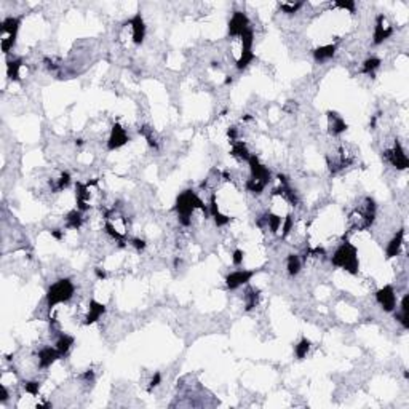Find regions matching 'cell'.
Wrapping results in <instances>:
<instances>
[{
	"mask_svg": "<svg viewBox=\"0 0 409 409\" xmlns=\"http://www.w3.org/2000/svg\"><path fill=\"white\" fill-rule=\"evenodd\" d=\"M174 210H176V213H178V219L181 222V226H184V227L192 226V221H193L192 216L197 210L210 215L208 207L203 203V200L193 190H184L179 197L176 198Z\"/></svg>",
	"mask_w": 409,
	"mask_h": 409,
	"instance_id": "1",
	"label": "cell"
},
{
	"mask_svg": "<svg viewBox=\"0 0 409 409\" xmlns=\"http://www.w3.org/2000/svg\"><path fill=\"white\" fill-rule=\"evenodd\" d=\"M249 165V179H246L245 187L251 193H262L264 189L267 187V184L272 181V173L267 168L265 165L259 162L256 154H253L248 160Z\"/></svg>",
	"mask_w": 409,
	"mask_h": 409,
	"instance_id": "2",
	"label": "cell"
},
{
	"mask_svg": "<svg viewBox=\"0 0 409 409\" xmlns=\"http://www.w3.org/2000/svg\"><path fill=\"white\" fill-rule=\"evenodd\" d=\"M331 264L334 267L344 268L346 272L357 275L358 268H360V261H358V249L357 246H353L349 241H344L339 245V248L334 251V254L331 257Z\"/></svg>",
	"mask_w": 409,
	"mask_h": 409,
	"instance_id": "3",
	"label": "cell"
},
{
	"mask_svg": "<svg viewBox=\"0 0 409 409\" xmlns=\"http://www.w3.org/2000/svg\"><path fill=\"white\" fill-rule=\"evenodd\" d=\"M74 293H76V286L69 280V278H62V280L53 283L48 291H46V305L51 310L54 305L62 304V302H69Z\"/></svg>",
	"mask_w": 409,
	"mask_h": 409,
	"instance_id": "4",
	"label": "cell"
},
{
	"mask_svg": "<svg viewBox=\"0 0 409 409\" xmlns=\"http://www.w3.org/2000/svg\"><path fill=\"white\" fill-rule=\"evenodd\" d=\"M20 31V20L15 16H8L2 23V50L4 53H10L15 46L16 35Z\"/></svg>",
	"mask_w": 409,
	"mask_h": 409,
	"instance_id": "5",
	"label": "cell"
},
{
	"mask_svg": "<svg viewBox=\"0 0 409 409\" xmlns=\"http://www.w3.org/2000/svg\"><path fill=\"white\" fill-rule=\"evenodd\" d=\"M249 20L246 13L243 12H234L230 21H229V37L232 39H240L248 29H249Z\"/></svg>",
	"mask_w": 409,
	"mask_h": 409,
	"instance_id": "6",
	"label": "cell"
},
{
	"mask_svg": "<svg viewBox=\"0 0 409 409\" xmlns=\"http://www.w3.org/2000/svg\"><path fill=\"white\" fill-rule=\"evenodd\" d=\"M393 34V26L388 23V20L384 15H379L376 18V24H374V34H373V43L380 45L384 43L390 35Z\"/></svg>",
	"mask_w": 409,
	"mask_h": 409,
	"instance_id": "7",
	"label": "cell"
},
{
	"mask_svg": "<svg viewBox=\"0 0 409 409\" xmlns=\"http://www.w3.org/2000/svg\"><path fill=\"white\" fill-rule=\"evenodd\" d=\"M384 155L396 170H406L409 166V160H407V157L404 154V149L401 147V144H399L398 141H395L393 147L388 149V151H385Z\"/></svg>",
	"mask_w": 409,
	"mask_h": 409,
	"instance_id": "8",
	"label": "cell"
},
{
	"mask_svg": "<svg viewBox=\"0 0 409 409\" xmlns=\"http://www.w3.org/2000/svg\"><path fill=\"white\" fill-rule=\"evenodd\" d=\"M376 299L385 312H393L396 309V294L392 285H387L376 293Z\"/></svg>",
	"mask_w": 409,
	"mask_h": 409,
	"instance_id": "9",
	"label": "cell"
},
{
	"mask_svg": "<svg viewBox=\"0 0 409 409\" xmlns=\"http://www.w3.org/2000/svg\"><path fill=\"white\" fill-rule=\"evenodd\" d=\"M128 141H129V136L126 133V129L122 125L115 123L112 129H110V136L107 139V151H117V149L123 147Z\"/></svg>",
	"mask_w": 409,
	"mask_h": 409,
	"instance_id": "10",
	"label": "cell"
},
{
	"mask_svg": "<svg viewBox=\"0 0 409 409\" xmlns=\"http://www.w3.org/2000/svg\"><path fill=\"white\" fill-rule=\"evenodd\" d=\"M129 29H131V39L134 45H141L146 39V24L141 13H136L131 20L128 21Z\"/></svg>",
	"mask_w": 409,
	"mask_h": 409,
	"instance_id": "11",
	"label": "cell"
},
{
	"mask_svg": "<svg viewBox=\"0 0 409 409\" xmlns=\"http://www.w3.org/2000/svg\"><path fill=\"white\" fill-rule=\"evenodd\" d=\"M256 274V270H235L226 277V283L229 290H237V288L246 285L253 275Z\"/></svg>",
	"mask_w": 409,
	"mask_h": 409,
	"instance_id": "12",
	"label": "cell"
},
{
	"mask_svg": "<svg viewBox=\"0 0 409 409\" xmlns=\"http://www.w3.org/2000/svg\"><path fill=\"white\" fill-rule=\"evenodd\" d=\"M37 357H39V368L40 369L50 368L54 361L61 358L56 347H43V349H40L39 355H37Z\"/></svg>",
	"mask_w": 409,
	"mask_h": 409,
	"instance_id": "13",
	"label": "cell"
},
{
	"mask_svg": "<svg viewBox=\"0 0 409 409\" xmlns=\"http://www.w3.org/2000/svg\"><path fill=\"white\" fill-rule=\"evenodd\" d=\"M208 210H210V216L215 219V224L218 227H224L230 222V218L222 215L219 211V207H218V198H216V193H211V198H210V204H208Z\"/></svg>",
	"mask_w": 409,
	"mask_h": 409,
	"instance_id": "14",
	"label": "cell"
},
{
	"mask_svg": "<svg viewBox=\"0 0 409 409\" xmlns=\"http://www.w3.org/2000/svg\"><path fill=\"white\" fill-rule=\"evenodd\" d=\"M403 238H404V229H399L387 245V249H385L387 259H393L399 254V251H401V246H403Z\"/></svg>",
	"mask_w": 409,
	"mask_h": 409,
	"instance_id": "15",
	"label": "cell"
},
{
	"mask_svg": "<svg viewBox=\"0 0 409 409\" xmlns=\"http://www.w3.org/2000/svg\"><path fill=\"white\" fill-rule=\"evenodd\" d=\"M328 128L331 136H340L347 129V123L339 114L328 112Z\"/></svg>",
	"mask_w": 409,
	"mask_h": 409,
	"instance_id": "16",
	"label": "cell"
},
{
	"mask_svg": "<svg viewBox=\"0 0 409 409\" xmlns=\"http://www.w3.org/2000/svg\"><path fill=\"white\" fill-rule=\"evenodd\" d=\"M106 312V307L104 304H101L95 299H91L90 304H88V313H87V317H85V321H83V324H93V323H96L101 317H102V313Z\"/></svg>",
	"mask_w": 409,
	"mask_h": 409,
	"instance_id": "17",
	"label": "cell"
},
{
	"mask_svg": "<svg viewBox=\"0 0 409 409\" xmlns=\"http://www.w3.org/2000/svg\"><path fill=\"white\" fill-rule=\"evenodd\" d=\"M336 50H337V45L336 43L318 46L317 50H313V58H315V61H317V62H324V61L331 59L334 54H336Z\"/></svg>",
	"mask_w": 409,
	"mask_h": 409,
	"instance_id": "18",
	"label": "cell"
},
{
	"mask_svg": "<svg viewBox=\"0 0 409 409\" xmlns=\"http://www.w3.org/2000/svg\"><path fill=\"white\" fill-rule=\"evenodd\" d=\"M72 346H74V337L69 336V334H64V332H61L59 336L56 337V340H54V347H56L61 358L64 355H67V352L71 350Z\"/></svg>",
	"mask_w": 409,
	"mask_h": 409,
	"instance_id": "19",
	"label": "cell"
},
{
	"mask_svg": "<svg viewBox=\"0 0 409 409\" xmlns=\"http://www.w3.org/2000/svg\"><path fill=\"white\" fill-rule=\"evenodd\" d=\"M395 320H398L399 323L403 324V328L407 329L409 328V296L404 294L403 301H401V305H399V312L395 313Z\"/></svg>",
	"mask_w": 409,
	"mask_h": 409,
	"instance_id": "20",
	"label": "cell"
},
{
	"mask_svg": "<svg viewBox=\"0 0 409 409\" xmlns=\"http://www.w3.org/2000/svg\"><path fill=\"white\" fill-rule=\"evenodd\" d=\"M230 155L235 157V159L240 160V162H248L249 157L253 154H249L248 147H246V144L243 141H237V143H234V146H232Z\"/></svg>",
	"mask_w": 409,
	"mask_h": 409,
	"instance_id": "21",
	"label": "cell"
},
{
	"mask_svg": "<svg viewBox=\"0 0 409 409\" xmlns=\"http://www.w3.org/2000/svg\"><path fill=\"white\" fill-rule=\"evenodd\" d=\"M83 211L80 210H72L67 213V216H66V227L67 229H74V230H77L82 227L83 224V215H82Z\"/></svg>",
	"mask_w": 409,
	"mask_h": 409,
	"instance_id": "22",
	"label": "cell"
},
{
	"mask_svg": "<svg viewBox=\"0 0 409 409\" xmlns=\"http://www.w3.org/2000/svg\"><path fill=\"white\" fill-rule=\"evenodd\" d=\"M301 267H302V259L299 254H290L286 259V268H288V274L290 275H297L301 272Z\"/></svg>",
	"mask_w": 409,
	"mask_h": 409,
	"instance_id": "23",
	"label": "cell"
},
{
	"mask_svg": "<svg viewBox=\"0 0 409 409\" xmlns=\"http://www.w3.org/2000/svg\"><path fill=\"white\" fill-rule=\"evenodd\" d=\"M257 302H259V293L254 290V288H248L245 293V310L246 312L253 310L257 305Z\"/></svg>",
	"mask_w": 409,
	"mask_h": 409,
	"instance_id": "24",
	"label": "cell"
},
{
	"mask_svg": "<svg viewBox=\"0 0 409 409\" xmlns=\"http://www.w3.org/2000/svg\"><path fill=\"white\" fill-rule=\"evenodd\" d=\"M23 67V61L21 59H12L7 64V72L8 77L12 80H20V71Z\"/></svg>",
	"mask_w": 409,
	"mask_h": 409,
	"instance_id": "25",
	"label": "cell"
},
{
	"mask_svg": "<svg viewBox=\"0 0 409 409\" xmlns=\"http://www.w3.org/2000/svg\"><path fill=\"white\" fill-rule=\"evenodd\" d=\"M380 64H382V61H380L379 58L371 56V58H368V59L363 62V69H361V72H363V74H368V76H373L374 71L380 67Z\"/></svg>",
	"mask_w": 409,
	"mask_h": 409,
	"instance_id": "26",
	"label": "cell"
},
{
	"mask_svg": "<svg viewBox=\"0 0 409 409\" xmlns=\"http://www.w3.org/2000/svg\"><path fill=\"white\" fill-rule=\"evenodd\" d=\"M310 350V340L309 339H301V342L297 344V346L294 347V352H296V357L299 358V360H304L307 357V353H309Z\"/></svg>",
	"mask_w": 409,
	"mask_h": 409,
	"instance_id": "27",
	"label": "cell"
},
{
	"mask_svg": "<svg viewBox=\"0 0 409 409\" xmlns=\"http://www.w3.org/2000/svg\"><path fill=\"white\" fill-rule=\"evenodd\" d=\"M139 133H141L144 138H146V141L151 144L152 147H159V143H157V138L154 134V128L151 126H143V128H139Z\"/></svg>",
	"mask_w": 409,
	"mask_h": 409,
	"instance_id": "28",
	"label": "cell"
},
{
	"mask_svg": "<svg viewBox=\"0 0 409 409\" xmlns=\"http://www.w3.org/2000/svg\"><path fill=\"white\" fill-rule=\"evenodd\" d=\"M282 226H283L282 238H286L294 230V218H293V215H288L286 218H283V224Z\"/></svg>",
	"mask_w": 409,
	"mask_h": 409,
	"instance_id": "29",
	"label": "cell"
},
{
	"mask_svg": "<svg viewBox=\"0 0 409 409\" xmlns=\"http://www.w3.org/2000/svg\"><path fill=\"white\" fill-rule=\"evenodd\" d=\"M304 5H305L304 2H296V4H280V8H282V12H285V13H288V15H294V13L299 12Z\"/></svg>",
	"mask_w": 409,
	"mask_h": 409,
	"instance_id": "30",
	"label": "cell"
},
{
	"mask_svg": "<svg viewBox=\"0 0 409 409\" xmlns=\"http://www.w3.org/2000/svg\"><path fill=\"white\" fill-rule=\"evenodd\" d=\"M24 390H26V393L37 396L39 395V390H40V382L39 380H27V382H24Z\"/></svg>",
	"mask_w": 409,
	"mask_h": 409,
	"instance_id": "31",
	"label": "cell"
},
{
	"mask_svg": "<svg viewBox=\"0 0 409 409\" xmlns=\"http://www.w3.org/2000/svg\"><path fill=\"white\" fill-rule=\"evenodd\" d=\"M332 7H337V8H340V10H347V12H350V13H355V7H357V4L355 2H336V4H332Z\"/></svg>",
	"mask_w": 409,
	"mask_h": 409,
	"instance_id": "32",
	"label": "cell"
},
{
	"mask_svg": "<svg viewBox=\"0 0 409 409\" xmlns=\"http://www.w3.org/2000/svg\"><path fill=\"white\" fill-rule=\"evenodd\" d=\"M243 257H245V253L241 249H235L234 251V256H232V262L234 265H241L243 264Z\"/></svg>",
	"mask_w": 409,
	"mask_h": 409,
	"instance_id": "33",
	"label": "cell"
},
{
	"mask_svg": "<svg viewBox=\"0 0 409 409\" xmlns=\"http://www.w3.org/2000/svg\"><path fill=\"white\" fill-rule=\"evenodd\" d=\"M129 245L134 246L138 251H143V249L146 248V241H144V240H141V238H133L131 241H129Z\"/></svg>",
	"mask_w": 409,
	"mask_h": 409,
	"instance_id": "34",
	"label": "cell"
},
{
	"mask_svg": "<svg viewBox=\"0 0 409 409\" xmlns=\"http://www.w3.org/2000/svg\"><path fill=\"white\" fill-rule=\"evenodd\" d=\"M160 382H162V374L160 373H155L154 377H152V380H151V385H149V392H151L152 388H155L157 385H160Z\"/></svg>",
	"mask_w": 409,
	"mask_h": 409,
	"instance_id": "35",
	"label": "cell"
},
{
	"mask_svg": "<svg viewBox=\"0 0 409 409\" xmlns=\"http://www.w3.org/2000/svg\"><path fill=\"white\" fill-rule=\"evenodd\" d=\"M51 235L56 238V240H61L62 238V235H64V230H59V229H54V230H51Z\"/></svg>",
	"mask_w": 409,
	"mask_h": 409,
	"instance_id": "36",
	"label": "cell"
},
{
	"mask_svg": "<svg viewBox=\"0 0 409 409\" xmlns=\"http://www.w3.org/2000/svg\"><path fill=\"white\" fill-rule=\"evenodd\" d=\"M96 275H98L99 280H104V278H106V272L101 270V268H96Z\"/></svg>",
	"mask_w": 409,
	"mask_h": 409,
	"instance_id": "37",
	"label": "cell"
}]
</instances>
